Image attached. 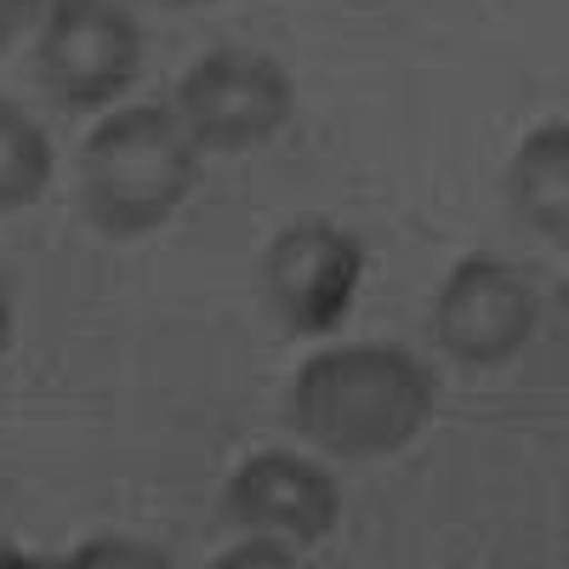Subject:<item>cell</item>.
<instances>
[{
  "label": "cell",
  "mask_w": 569,
  "mask_h": 569,
  "mask_svg": "<svg viewBox=\"0 0 569 569\" xmlns=\"http://www.w3.org/2000/svg\"><path fill=\"white\" fill-rule=\"evenodd\" d=\"M507 194L518 217L536 233H547L552 246L569 240V126L563 120H547L518 142L507 166Z\"/></svg>",
  "instance_id": "ba28073f"
},
{
  "label": "cell",
  "mask_w": 569,
  "mask_h": 569,
  "mask_svg": "<svg viewBox=\"0 0 569 569\" xmlns=\"http://www.w3.org/2000/svg\"><path fill=\"white\" fill-rule=\"evenodd\" d=\"M46 182H52V142L12 98H0V217L34 206Z\"/></svg>",
  "instance_id": "9c48e42d"
},
{
  "label": "cell",
  "mask_w": 569,
  "mask_h": 569,
  "mask_svg": "<svg viewBox=\"0 0 569 569\" xmlns=\"http://www.w3.org/2000/svg\"><path fill=\"white\" fill-rule=\"evenodd\" d=\"M297 109V86L262 52H211L177 80L171 114L194 137V149L246 154L284 131Z\"/></svg>",
  "instance_id": "3957f363"
},
{
  "label": "cell",
  "mask_w": 569,
  "mask_h": 569,
  "mask_svg": "<svg viewBox=\"0 0 569 569\" xmlns=\"http://www.w3.org/2000/svg\"><path fill=\"white\" fill-rule=\"evenodd\" d=\"M541 302L530 279L501 257H461L433 297V337L467 370H496L536 337Z\"/></svg>",
  "instance_id": "5b68a950"
},
{
  "label": "cell",
  "mask_w": 569,
  "mask_h": 569,
  "mask_svg": "<svg viewBox=\"0 0 569 569\" xmlns=\"http://www.w3.org/2000/svg\"><path fill=\"white\" fill-rule=\"evenodd\" d=\"M222 512L240 530L279 536L291 547H313L337 530L342 518V490L337 479L308 461V456H284V450H257L233 467V479L222 490Z\"/></svg>",
  "instance_id": "52a82bcc"
},
{
  "label": "cell",
  "mask_w": 569,
  "mask_h": 569,
  "mask_svg": "<svg viewBox=\"0 0 569 569\" xmlns=\"http://www.w3.org/2000/svg\"><path fill=\"white\" fill-rule=\"evenodd\" d=\"M74 569H103V563H120V569H166V552H154V547H142V541H86L74 558H69Z\"/></svg>",
  "instance_id": "30bf717a"
},
{
  "label": "cell",
  "mask_w": 569,
  "mask_h": 569,
  "mask_svg": "<svg viewBox=\"0 0 569 569\" xmlns=\"http://www.w3.org/2000/svg\"><path fill=\"white\" fill-rule=\"evenodd\" d=\"M7 342H12V319H7V308H0V353H7Z\"/></svg>",
  "instance_id": "4fadbf2b"
},
{
  "label": "cell",
  "mask_w": 569,
  "mask_h": 569,
  "mask_svg": "<svg viewBox=\"0 0 569 569\" xmlns=\"http://www.w3.org/2000/svg\"><path fill=\"white\" fill-rule=\"evenodd\" d=\"M439 388L421 359L388 342H353L313 353L291 382L297 433L342 461H388L427 433Z\"/></svg>",
  "instance_id": "6da1fadb"
},
{
  "label": "cell",
  "mask_w": 569,
  "mask_h": 569,
  "mask_svg": "<svg viewBox=\"0 0 569 569\" xmlns=\"http://www.w3.org/2000/svg\"><path fill=\"white\" fill-rule=\"evenodd\" d=\"M34 12H40V0H0V52L34 23Z\"/></svg>",
  "instance_id": "7c38bea8"
},
{
  "label": "cell",
  "mask_w": 569,
  "mask_h": 569,
  "mask_svg": "<svg viewBox=\"0 0 569 569\" xmlns=\"http://www.w3.org/2000/svg\"><path fill=\"white\" fill-rule=\"evenodd\" d=\"M160 7H211V0H160Z\"/></svg>",
  "instance_id": "5bb4252c"
},
{
  "label": "cell",
  "mask_w": 569,
  "mask_h": 569,
  "mask_svg": "<svg viewBox=\"0 0 569 569\" xmlns=\"http://www.w3.org/2000/svg\"><path fill=\"white\" fill-rule=\"evenodd\" d=\"M240 563H257V569H291V563H297V547H291V541H279V536H257V530H251V541L228 547V552L217 558V569H240Z\"/></svg>",
  "instance_id": "8fae6325"
},
{
  "label": "cell",
  "mask_w": 569,
  "mask_h": 569,
  "mask_svg": "<svg viewBox=\"0 0 569 569\" xmlns=\"http://www.w3.org/2000/svg\"><path fill=\"white\" fill-rule=\"evenodd\" d=\"M268 297L284 313V325L302 337L337 330L365 284V246L337 222H291L268 246Z\"/></svg>",
  "instance_id": "8992f818"
},
{
  "label": "cell",
  "mask_w": 569,
  "mask_h": 569,
  "mask_svg": "<svg viewBox=\"0 0 569 569\" xmlns=\"http://www.w3.org/2000/svg\"><path fill=\"white\" fill-rule=\"evenodd\" d=\"M34 74L63 109H109L142 74V29L114 0H52Z\"/></svg>",
  "instance_id": "277c9868"
},
{
  "label": "cell",
  "mask_w": 569,
  "mask_h": 569,
  "mask_svg": "<svg viewBox=\"0 0 569 569\" xmlns=\"http://www.w3.org/2000/svg\"><path fill=\"white\" fill-rule=\"evenodd\" d=\"M80 206L109 240H142L166 228L200 182V149L160 103H131L91 126L80 142Z\"/></svg>",
  "instance_id": "7a4b0ae2"
}]
</instances>
